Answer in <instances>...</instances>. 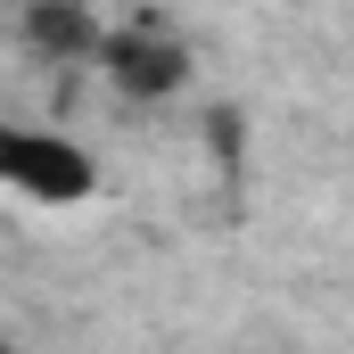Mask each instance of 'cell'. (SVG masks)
I'll list each match as a JSON object with an SVG mask.
<instances>
[{
  "label": "cell",
  "mask_w": 354,
  "mask_h": 354,
  "mask_svg": "<svg viewBox=\"0 0 354 354\" xmlns=\"http://www.w3.org/2000/svg\"><path fill=\"white\" fill-rule=\"evenodd\" d=\"M0 181L41 206H75V198H91V157L66 149L58 132H0Z\"/></svg>",
  "instance_id": "cell-1"
},
{
  "label": "cell",
  "mask_w": 354,
  "mask_h": 354,
  "mask_svg": "<svg viewBox=\"0 0 354 354\" xmlns=\"http://www.w3.org/2000/svg\"><path fill=\"white\" fill-rule=\"evenodd\" d=\"M99 66H107V83L124 91V99H174V91L189 83V50H181L174 33H157V25L107 33V41H99Z\"/></svg>",
  "instance_id": "cell-2"
},
{
  "label": "cell",
  "mask_w": 354,
  "mask_h": 354,
  "mask_svg": "<svg viewBox=\"0 0 354 354\" xmlns=\"http://www.w3.org/2000/svg\"><path fill=\"white\" fill-rule=\"evenodd\" d=\"M25 41L41 50V58H99V17H91V0H25Z\"/></svg>",
  "instance_id": "cell-3"
},
{
  "label": "cell",
  "mask_w": 354,
  "mask_h": 354,
  "mask_svg": "<svg viewBox=\"0 0 354 354\" xmlns=\"http://www.w3.org/2000/svg\"><path fill=\"white\" fill-rule=\"evenodd\" d=\"M0 354H8V346H0Z\"/></svg>",
  "instance_id": "cell-4"
}]
</instances>
